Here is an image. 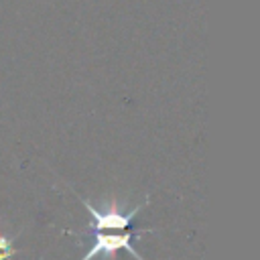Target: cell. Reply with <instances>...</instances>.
Here are the masks:
<instances>
[{
  "label": "cell",
  "instance_id": "obj_1",
  "mask_svg": "<svg viewBox=\"0 0 260 260\" xmlns=\"http://www.w3.org/2000/svg\"><path fill=\"white\" fill-rule=\"evenodd\" d=\"M93 234V244L89 246V250L79 258V260H93L95 256H104L108 260H114L118 250H126L130 252L136 260H144L136 248H134V240H138V232H128V230H112V234H106V230H91Z\"/></svg>",
  "mask_w": 260,
  "mask_h": 260
},
{
  "label": "cell",
  "instance_id": "obj_2",
  "mask_svg": "<svg viewBox=\"0 0 260 260\" xmlns=\"http://www.w3.org/2000/svg\"><path fill=\"white\" fill-rule=\"evenodd\" d=\"M14 254H16V248L12 240L6 234H0V260H12Z\"/></svg>",
  "mask_w": 260,
  "mask_h": 260
}]
</instances>
